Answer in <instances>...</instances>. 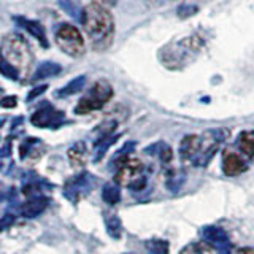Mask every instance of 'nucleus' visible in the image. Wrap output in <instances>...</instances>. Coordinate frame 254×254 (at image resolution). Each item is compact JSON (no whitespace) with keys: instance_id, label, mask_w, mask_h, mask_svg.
<instances>
[{"instance_id":"19","label":"nucleus","mask_w":254,"mask_h":254,"mask_svg":"<svg viewBox=\"0 0 254 254\" xmlns=\"http://www.w3.org/2000/svg\"><path fill=\"white\" fill-rule=\"evenodd\" d=\"M84 84H86V76L84 75L76 76V78L71 79L67 86H64L62 89H59L58 92H56V97H68V95H73V94L81 91L84 87Z\"/></svg>"},{"instance_id":"27","label":"nucleus","mask_w":254,"mask_h":254,"mask_svg":"<svg viewBox=\"0 0 254 254\" xmlns=\"http://www.w3.org/2000/svg\"><path fill=\"white\" fill-rule=\"evenodd\" d=\"M16 97H13V95H10V97H5L0 100V105L5 107V108H11V107H16Z\"/></svg>"},{"instance_id":"21","label":"nucleus","mask_w":254,"mask_h":254,"mask_svg":"<svg viewBox=\"0 0 254 254\" xmlns=\"http://www.w3.org/2000/svg\"><path fill=\"white\" fill-rule=\"evenodd\" d=\"M102 195H103V200H105L107 203L116 205L119 200H121V190H119L118 183H115V185H107L105 188H103Z\"/></svg>"},{"instance_id":"24","label":"nucleus","mask_w":254,"mask_h":254,"mask_svg":"<svg viewBox=\"0 0 254 254\" xmlns=\"http://www.w3.org/2000/svg\"><path fill=\"white\" fill-rule=\"evenodd\" d=\"M107 230L108 234L113 238H119L121 237V219L118 216H111L107 219Z\"/></svg>"},{"instance_id":"5","label":"nucleus","mask_w":254,"mask_h":254,"mask_svg":"<svg viewBox=\"0 0 254 254\" xmlns=\"http://www.w3.org/2000/svg\"><path fill=\"white\" fill-rule=\"evenodd\" d=\"M115 181L121 186L138 192L148 186V175L145 173V165L138 159H129L116 170Z\"/></svg>"},{"instance_id":"9","label":"nucleus","mask_w":254,"mask_h":254,"mask_svg":"<svg viewBox=\"0 0 254 254\" xmlns=\"http://www.w3.org/2000/svg\"><path fill=\"white\" fill-rule=\"evenodd\" d=\"M248 157H245L238 149L227 148L222 153V173L226 177H238L248 170Z\"/></svg>"},{"instance_id":"17","label":"nucleus","mask_w":254,"mask_h":254,"mask_svg":"<svg viewBox=\"0 0 254 254\" xmlns=\"http://www.w3.org/2000/svg\"><path fill=\"white\" fill-rule=\"evenodd\" d=\"M180 254H219V253L214 250L210 243L202 240V242H192L186 245L185 248L180 251Z\"/></svg>"},{"instance_id":"11","label":"nucleus","mask_w":254,"mask_h":254,"mask_svg":"<svg viewBox=\"0 0 254 254\" xmlns=\"http://www.w3.org/2000/svg\"><path fill=\"white\" fill-rule=\"evenodd\" d=\"M14 22L18 24V26L21 29H24L26 32H29V34L32 37H35L40 45H42L43 48H48L50 46V43H48V37H46V32H45V27L40 24L38 21H34V19H27L24 18V16H14Z\"/></svg>"},{"instance_id":"10","label":"nucleus","mask_w":254,"mask_h":254,"mask_svg":"<svg viewBox=\"0 0 254 254\" xmlns=\"http://www.w3.org/2000/svg\"><path fill=\"white\" fill-rule=\"evenodd\" d=\"M64 118L65 116H64L62 111L46 105L32 116V124L38 127H58L64 121Z\"/></svg>"},{"instance_id":"3","label":"nucleus","mask_w":254,"mask_h":254,"mask_svg":"<svg viewBox=\"0 0 254 254\" xmlns=\"http://www.w3.org/2000/svg\"><path fill=\"white\" fill-rule=\"evenodd\" d=\"M0 54L18 71H27L29 67L32 65V61H34L29 45L18 34H10L3 38L2 46H0Z\"/></svg>"},{"instance_id":"16","label":"nucleus","mask_w":254,"mask_h":254,"mask_svg":"<svg viewBox=\"0 0 254 254\" xmlns=\"http://www.w3.org/2000/svg\"><path fill=\"white\" fill-rule=\"evenodd\" d=\"M58 2H59V6L70 16V18L83 22L84 8H83V5H81L79 0H58Z\"/></svg>"},{"instance_id":"14","label":"nucleus","mask_w":254,"mask_h":254,"mask_svg":"<svg viewBox=\"0 0 254 254\" xmlns=\"http://www.w3.org/2000/svg\"><path fill=\"white\" fill-rule=\"evenodd\" d=\"M61 71H62V67L59 65L58 62H51V61L42 62L37 67L34 76H32V81H40V79H46V78L56 76V75H59Z\"/></svg>"},{"instance_id":"22","label":"nucleus","mask_w":254,"mask_h":254,"mask_svg":"<svg viewBox=\"0 0 254 254\" xmlns=\"http://www.w3.org/2000/svg\"><path fill=\"white\" fill-rule=\"evenodd\" d=\"M146 248L149 254H169V243L165 240H159V238L146 242Z\"/></svg>"},{"instance_id":"28","label":"nucleus","mask_w":254,"mask_h":254,"mask_svg":"<svg viewBox=\"0 0 254 254\" xmlns=\"http://www.w3.org/2000/svg\"><path fill=\"white\" fill-rule=\"evenodd\" d=\"M237 254H254V248H251V246H245V248L238 250Z\"/></svg>"},{"instance_id":"2","label":"nucleus","mask_w":254,"mask_h":254,"mask_svg":"<svg viewBox=\"0 0 254 254\" xmlns=\"http://www.w3.org/2000/svg\"><path fill=\"white\" fill-rule=\"evenodd\" d=\"M205 45V38L200 34L190 35L175 42L170 45H165L159 51V61H161L167 68H183L189 65L195 59V56L200 53Z\"/></svg>"},{"instance_id":"23","label":"nucleus","mask_w":254,"mask_h":254,"mask_svg":"<svg viewBox=\"0 0 254 254\" xmlns=\"http://www.w3.org/2000/svg\"><path fill=\"white\" fill-rule=\"evenodd\" d=\"M0 73H2L3 76L10 78V79H18L19 78V71L16 70L10 62H6L2 54H0Z\"/></svg>"},{"instance_id":"13","label":"nucleus","mask_w":254,"mask_h":254,"mask_svg":"<svg viewBox=\"0 0 254 254\" xmlns=\"http://www.w3.org/2000/svg\"><path fill=\"white\" fill-rule=\"evenodd\" d=\"M237 149L240 151L245 157H248V159L254 157V130H243L238 135Z\"/></svg>"},{"instance_id":"4","label":"nucleus","mask_w":254,"mask_h":254,"mask_svg":"<svg viewBox=\"0 0 254 254\" xmlns=\"http://www.w3.org/2000/svg\"><path fill=\"white\" fill-rule=\"evenodd\" d=\"M198 151L197 156L192 161L195 167H205L213 159V156L218 153L219 146L229 138L227 129H210L198 135Z\"/></svg>"},{"instance_id":"6","label":"nucleus","mask_w":254,"mask_h":254,"mask_svg":"<svg viewBox=\"0 0 254 254\" xmlns=\"http://www.w3.org/2000/svg\"><path fill=\"white\" fill-rule=\"evenodd\" d=\"M113 97V87L107 81V79H99L92 84V87L81 100L78 102L75 108L76 115H87L91 111L100 110L105 103Z\"/></svg>"},{"instance_id":"12","label":"nucleus","mask_w":254,"mask_h":254,"mask_svg":"<svg viewBox=\"0 0 254 254\" xmlns=\"http://www.w3.org/2000/svg\"><path fill=\"white\" fill-rule=\"evenodd\" d=\"M198 138H200L198 135L189 133L180 141V157L185 162L192 164V161L195 159L197 151H198Z\"/></svg>"},{"instance_id":"18","label":"nucleus","mask_w":254,"mask_h":254,"mask_svg":"<svg viewBox=\"0 0 254 254\" xmlns=\"http://www.w3.org/2000/svg\"><path fill=\"white\" fill-rule=\"evenodd\" d=\"M86 157H87V149H86V145L83 141L76 143V145H73L68 149V159H70L71 165H75V167L84 165Z\"/></svg>"},{"instance_id":"26","label":"nucleus","mask_w":254,"mask_h":254,"mask_svg":"<svg viewBox=\"0 0 254 254\" xmlns=\"http://www.w3.org/2000/svg\"><path fill=\"white\" fill-rule=\"evenodd\" d=\"M46 89H48V86H46V84H42V86H38V87H34V89L30 91V94L27 95V100H32V99H35L37 95L43 94V92H45Z\"/></svg>"},{"instance_id":"1","label":"nucleus","mask_w":254,"mask_h":254,"mask_svg":"<svg viewBox=\"0 0 254 254\" xmlns=\"http://www.w3.org/2000/svg\"><path fill=\"white\" fill-rule=\"evenodd\" d=\"M81 24L95 51H105L111 46L115 38V19L105 5L99 2L87 5Z\"/></svg>"},{"instance_id":"20","label":"nucleus","mask_w":254,"mask_h":254,"mask_svg":"<svg viewBox=\"0 0 254 254\" xmlns=\"http://www.w3.org/2000/svg\"><path fill=\"white\" fill-rule=\"evenodd\" d=\"M165 185H167V189L169 190L177 192V190H180L183 188V185H185V175H183V172H178V170L167 172Z\"/></svg>"},{"instance_id":"29","label":"nucleus","mask_w":254,"mask_h":254,"mask_svg":"<svg viewBox=\"0 0 254 254\" xmlns=\"http://www.w3.org/2000/svg\"><path fill=\"white\" fill-rule=\"evenodd\" d=\"M97 2L102 3V5H103V3H111V5H113V3L116 2V0H97Z\"/></svg>"},{"instance_id":"25","label":"nucleus","mask_w":254,"mask_h":254,"mask_svg":"<svg viewBox=\"0 0 254 254\" xmlns=\"http://www.w3.org/2000/svg\"><path fill=\"white\" fill-rule=\"evenodd\" d=\"M197 11H198V8L195 5H189V3H185L178 8V14L183 19L189 18V16H194V13H197Z\"/></svg>"},{"instance_id":"8","label":"nucleus","mask_w":254,"mask_h":254,"mask_svg":"<svg viewBox=\"0 0 254 254\" xmlns=\"http://www.w3.org/2000/svg\"><path fill=\"white\" fill-rule=\"evenodd\" d=\"M200 235L203 240L206 243H210L219 254H232V243H230V238L222 227L214 226V224L203 226L200 229Z\"/></svg>"},{"instance_id":"7","label":"nucleus","mask_w":254,"mask_h":254,"mask_svg":"<svg viewBox=\"0 0 254 254\" xmlns=\"http://www.w3.org/2000/svg\"><path fill=\"white\" fill-rule=\"evenodd\" d=\"M56 43L61 48V50L68 54L70 58H81V56L86 53V45L81 32H79L75 26L71 24L64 22L56 29Z\"/></svg>"},{"instance_id":"15","label":"nucleus","mask_w":254,"mask_h":254,"mask_svg":"<svg viewBox=\"0 0 254 254\" xmlns=\"http://www.w3.org/2000/svg\"><path fill=\"white\" fill-rule=\"evenodd\" d=\"M146 153L157 157L162 164H169L173 157V151H172L170 145H167V143H164V141H157V143H154V145L148 146Z\"/></svg>"}]
</instances>
